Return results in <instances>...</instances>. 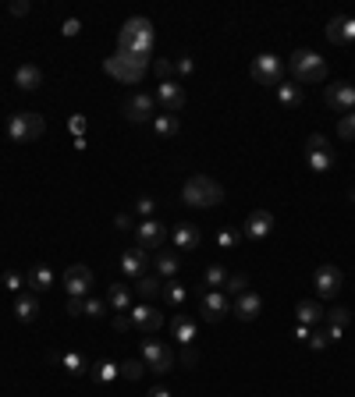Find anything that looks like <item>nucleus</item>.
<instances>
[{
	"label": "nucleus",
	"mask_w": 355,
	"mask_h": 397,
	"mask_svg": "<svg viewBox=\"0 0 355 397\" xmlns=\"http://www.w3.org/2000/svg\"><path fill=\"white\" fill-rule=\"evenodd\" d=\"M153 43H157V33H153L150 18H128L121 25V33H118V54H132V57L150 61Z\"/></svg>",
	"instance_id": "f257e3e1"
},
{
	"label": "nucleus",
	"mask_w": 355,
	"mask_h": 397,
	"mask_svg": "<svg viewBox=\"0 0 355 397\" xmlns=\"http://www.w3.org/2000/svg\"><path fill=\"white\" fill-rule=\"evenodd\" d=\"M224 199V188L213 181V178H206V174H192L185 185H181V202H188V206H196V209H210V206H217Z\"/></svg>",
	"instance_id": "f03ea898"
},
{
	"label": "nucleus",
	"mask_w": 355,
	"mask_h": 397,
	"mask_svg": "<svg viewBox=\"0 0 355 397\" xmlns=\"http://www.w3.org/2000/svg\"><path fill=\"white\" fill-rule=\"evenodd\" d=\"M43 132H47V121L36 110H18V114L8 117V139L18 142V146H29V142L43 139Z\"/></svg>",
	"instance_id": "7ed1b4c3"
},
{
	"label": "nucleus",
	"mask_w": 355,
	"mask_h": 397,
	"mask_svg": "<svg viewBox=\"0 0 355 397\" xmlns=\"http://www.w3.org/2000/svg\"><path fill=\"white\" fill-rule=\"evenodd\" d=\"M288 68H291V79L302 82V86H320L327 79V61L312 50H295Z\"/></svg>",
	"instance_id": "20e7f679"
},
{
	"label": "nucleus",
	"mask_w": 355,
	"mask_h": 397,
	"mask_svg": "<svg viewBox=\"0 0 355 397\" xmlns=\"http://www.w3.org/2000/svg\"><path fill=\"white\" fill-rule=\"evenodd\" d=\"M146 64H150V61H142V57H132V54H114V57H107V61H103V71H107L111 79L125 82V86H135V82H142Z\"/></svg>",
	"instance_id": "39448f33"
},
{
	"label": "nucleus",
	"mask_w": 355,
	"mask_h": 397,
	"mask_svg": "<svg viewBox=\"0 0 355 397\" xmlns=\"http://www.w3.org/2000/svg\"><path fill=\"white\" fill-rule=\"evenodd\" d=\"M249 79L256 82V86H281V79H284V61L281 57H274V54H259V57H252V64H249Z\"/></svg>",
	"instance_id": "423d86ee"
},
{
	"label": "nucleus",
	"mask_w": 355,
	"mask_h": 397,
	"mask_svg": "<svg viewBox=\"0 0 355 397\" xmlns=\"http://www.w3.org/2000/svg\"><path fill=\"white\" fill-rule=\"evenodd\" d=\"M142 362H146V369L150 372H171L174 369V362H178V355L164 344V340H157V337H146L142 340Z\"/></svg>",
	"instance_id": "0eeeda50"
},
{
	"label": "nucleus",
	"mask_w": 355,
	"mask_h": 397,
	"mask_svg": "<svg viewBox=\"0 0 355 397\" xmlns=\"http://www.w3.org/2000/svg\"><path fill=\"white\" fill-rule=\"evenodd\" d=\"M305 160H309V167H312L316 174H327V171H334V163H337L330 142H327L320 132H312V135L305 139Z\"/></svg>",
	"instance_id": "6e6552de"
},
{
	"label": "nucleus",
	"mask_w": 355,
	"mask_h": 397,
	"mask_svg": "<svg viewBox=\"0 0 355 397\" xmlns=\"http://www.w3.org/2000/svg\"><path fill=\"white\" fill-rule=\"evenodd\" d=\"M125 117H128L132 125H146L150 117H157V96H150V93H132V96L125 100Z\"/></svg>",
	"instance_id": "1a4fd4ad"
},
{
	"label": "nucleus",
	"mask_w": 355,
	"mask_h": 397,
	"mask_svg": "<svg viewBox=\"0 0 355 397\" xmlns=\"http://www.w3.org/2000/svg\"><path fill=\"white\" fill-rule=\"evenodd\" d=\"M312 284H316V294H320V298H334V294L341 291V284H344V273H341V266L323 263V266H316Z\"/></svg>",
	"instance_id": "9d476101"
},
{
	"label": "nucleus",
	"mask_w": 355,
	"mask_h": 397,
	"mask_svg": "<svg viewBox=\"0 0 355 397\" xmlns=\"http://www.w3.org/2000/svg\"><path fill=\"white\" fill-rule=\"evenodd\" d=\"M64 291H68V298H86L93 291V270L82 266V263L68 266L64 270Z\"/></svg>",
	"instance_id": "9b49d317"
},
{
	"label": "nucleus",
	"mask_w": 355,
	"mask_h": 397,
	"mask_svg": "<svg viewBox=\"0 0 355 397\" xmlns=\"http://www.w3.org/2000/svg\"><path fill=\"white\" fill-rule=\"evenodd\" d=\"M323 103L330 110H341V114H351L355 110V86L351 82H334L323 89Z\"/></svg>",
	"instance_id": "f8f14e48"
},
{
	"label": "nucleus",
	"mask_w": 355,
	"mask_h": 397,
	"mask_svg": "<svg viewBox=\"0 0 355 397\" xmlns=\"http://www.w3.org/2000/svg\"><path fill=\"white\" fill-rule=\"evenodd\" d=\"M153 96H157V107H160L164 114H174V117H178L181 107H185V89H181L174 79H171V82H160Z\"/></svg>",
	"instance_id": "ddd939ff"
},
{
	"label": "nucleus",
	"mask_w": 355,
	"mask_h": 397,
	"mask_svg": "<svg viewBox=\"0 0 355 397\" xmlns=\"http://www.w3.org/2000/svg\"><path fill=\"white\" fill-rule=\"evenodd\" d=\"M199 312L206 323H220L227 312H231V298L224 291H206L203 287V301H199Z\"/></svg>",
	"instance_id": "4468645a"
},
{
	"label": "nucleus",
	"mask_w": 355,
	"mask_h": 397,
	"mask_svg": "<svg viewBox=\"0 0 355 397\" xmlns=\"http://www.w3.org/2000/svg\"><path fill=\"white\" fill-rule=\"evenodd\" d=\"M135 238H139V248H146V252H157L164 241H167V227L160 224V220H142L139 227H135Z\"/></svg>",
	"instance_id": "2eb2a0df"
},
{
	"label": "nucleus",
	"mask_w": 355,
	"mask_h": 397,
	"mask_svg": "<svg viewBox=\"0 0 355 397\" xmlns=\"http://www.w3.org/2000/svg\"><path fill=\"white\" fill-rule=\"evenodd\" d=\"M270 231H274V213H270V209H256V213H249V220L242 224V234H245L249 241H263Z\"/></svg>",
	"instance_id": "dca6fc26"
},
{
	"label": "nucleus",
	"mask_w": 355,
	"mask_h": 397,
	"mask_svg": "<svg viewBox=\"0 0 355 397\" xmlns=\"http://www.w3.org/2000/svg\"><path fill=\"white\" fill-rule=\"evenodd\" d=\"M128 316H132L135 330H142V333H157V330L164 326V312L153 309V305H132Z\"/></svg>",
	"instance_id": "f3484780"
},
{
	"label": "nucleus",
	"mask_w": 355,
	"mask_h": 397,
	"mask_svg": "<svg viewBox=\"0 0 355 397\" xmlns=\"http://www.w3.org/2000/svg\"><path fill=\"white\" fill-rule=\"evenodd\" d=\"M150 259H153V255H150L146 248H139V245H135V248L121 252V273H125V277H132V280H139V277L150 270Z\"/></svg>",
	"instance_id": "a211bd4d"
},
{
	"label": "nucleus",
	"mask_w": 355,
	"mask_h": 397,
	"mask_svg": "<svg viewBox=\"0 0 355 397\" xmlns=\"http://www.w3.org/2000/svg\"><path fill=\"white\" fill-rule=\"evenodd\" d=\"M327 40H330L334 47H348V43H355V18H348V15L330 18V22H327Z\"/></svg>",
	"instance_id": "6ab92c4d"
},
{
	"label": "nucleus",
	"mask_w": 355,
	"mask_h": 397,
	"mask_svg": "<svg viewBox=\"0 0 355 397\" xmlns=\"http://www.w3.org/2000/svg\"><path fill=\"white\" fill-rule=\"evenodd\" d=\"M231 309H235V316H238L242 323H252V319L263 312V294H256V291H245V294H238V298L231 301Z\"/></svg>",
	"instance_id": "aec40b11"
},
{
	"label": "nucleus",
	"mask_w": 355,
	"mask_h": 397,
	"mask_svg": "<svg viewBox=\"0 0 355 397\" xmlns=\"http://www.w3.org/2000/svg\"><path fill=\"white\" fill-rule=\"evenodd\" d=\"M171 333H174V340H178V344L192 347V344H196V337H199V323H196L188 312H178V316L171 319Z\"/></svg>",
	"instance_id": "412c9836"
},
{
	"label": "nucleus",
	"mask_w": 355,
	"mask_h": 397,
	"mask_svg": "<svg viewBox=\"0 0 355 397\" xmlns=\"http://www.w3.org/2000/svg\"><path fill=\"white\" fill-rule=\"evenodd\" d=\"M171 238H174V252H196L199 241H203V234H199L196 224H178L171 231Z\"/></svg>",
	"instance_id": "4be33fe9"
},
{
	"label": "nucleus",
	"mask_w": 355,
	"mask_h": 397,
	"mask_svg": "<svg viewBox=\"0 0 355 397\" xmlns=\"http://www.w3.org/2000/svg\"><path fill=\"white\" fill-rule=\"evenodd\" d=\"M323 319H327V337H330V344H334V340H341L344 326L351 323V312H348V309H330V312H323Z\"/></svg>",
	"instance_id": "5701e85b"
},
{
	"label": "nucleus",
	"mask_w": 355,
	"mask_h": 397,
	"mask_svg": "<svg viewBox=\"0 0 355 397\" xmlns=\"http://www.w3.org/2000/svg\"><path fill=\"white\" fill-rule=\"evenodd\" d=\"M15 86H18L22 93H33V89L43 86V71H40L36 64H22V68L15 71Z\"/></svg>",
	"instance_id": "b1692460"
},
{
	"label": "nucleus",
	"mask_w": 355,
	"mask_h": 397,
	"mask_svg": "<svg viewBox=\"0 0 355 397\" xmlns=\"http://www.w3.org/2000/svg\"><path fill=\"white\" fill-rule=\"evenodd\" d=\"M153 266H157V277H160V280H174L181 259H178V252H157V255H153Z\"/></svg>",
	"instance_id": "393cba45"
},
{
	"label": "nucleus",
	"mask_w": 355,
	"mask_h": 397,
	"mask_svg": "<svg viewBox=\"0 0 355 397\" xmlns=\"http://www.w3.org/2000/svg\"><path fill=\"white\" fill-rule=\"evenodd\" d=\"M54 280H57V277H54V270H50V266H33V270L26 273V284L33 287V294H36V291H50V287H54Z\"/></svg>",
	"instance_id": "a878e982"
},
{
	"label": "nucleus",
	"mask_w": 355,
	"mask_h": 397,
	"mask_svg": "<svg viewBox=\"0 0 355 397\" xmlns=\"http://www.w3.org/2000/svg\"><path fill=\"white\" fill-rule=\"evenodd\" d=\"M295 316H298L302 326H320V323H323V309H320V301H312V298L298 301V305H295Z\"/></svg>",
	"instance_id": "bb28decb"
},
{
	"label": "nucleus",
	"mask_w": 355,
	"mask_h": 397,
	"mask_svg": "<svg viewBox=\"0 0 355 397\" xmlns=\"http://www.w3.org/2000/svg\"><path fill=\"white\" fill-rule=\"evenodd\" d=\"M107 305H111L114 312H128V309H132V291H128L125 284H111V287H107Z\"/></svg>",
	"instance_id": "cd10ccee"
},
{
	"label": "nucleus",
	"mask_w": 355,
	"mask_h": 397,
	"mask_svg": "<svg viewBox=\"0 0 355 397\" xmlns=\"http://www.w3.org/2000/svg\"><path fill=\"white\" fill-rule=\"evenodd\" d=\"M15 316H18L22 323H36V316H40L36 294H18V298H15Z\"/></svg>",
	"instance_id": "c85d7f7f"
},
{
	"label": "nucleus",
	"mask_w": 355,
	"mask_h": 397,
	"mask_svg": "<svg viewBox=\"0 0 355 397\" xmlns=\"http://www.w3.org/2000/svg\"><path fill=\"white\" fill-rule=\"evenodd\" d=\"M153 132H157L160 139H171V135L181 132V121H178L174 114H157V117H153Z\"/></svg>",
	"instance_id": "c756f323"
},
{
	"label": "nucleus",
	"mask_w": 355,
	"mask_h": 397,
	"mask_svg": "<svg viewBox=\"0 0 355 397\" xmlns=\"http://www.w3.org/2000/svg\"><path fill=\"white\" fill-rule=\"evenodd\" d=\"M135 291H139L142 298H160V294H164V280L153 277V273H142V277L135 280Z\"/></svg>",
	"instance_id": "7c9ffc66"
},
{
	"label": "nucleus",
	"mask_w": 355,
	"mask_h": 397,
	"mask_svg": "<svg viewBox=\"0 0 355 397\" xmlns=\"http://www.w3.org/2000/svg\"><path fill=\"white\" fill-rule=\"evenodd\" d=\"M167 305H174V309H181L185 301H188V291L178 284V280H164V294H160Z\"/></svg>",
	"instance_id": "2f4dec72"
},
{
	"label": "nucleus",
	"mask_w": 355,
	"mask_h": 397,
	"mask_svg": "<svg viewBox=\"0 0 355 397\" xmlns=\"http://www.w3.org/2000/svg\"><path fill=\"white\" fill-rule=\"evenodd\" d=\"M61 365H64L72 376H86V372H89V358L79 355V351H64V355H61Z\"/></svg>",
	"instance_id": "473e14b6"
},
{
	"label": "nucleus",
	"mask_w": 355,
	"mask_h": 397,
	"mask_svg": "<svg viewBox=\"0 0 355 397\" xmlns=\"http://www.w3.org/2000/svg\"><path fill=\"white\" fill-rule=\"evenodd\" d=\"M203 280H206V284H203L206 291H217V287H224V280H227V270H224L220 263H210V266L203 270Z\"/></svg>",
	"instance_id": "72a5a7b5"
},
{
	"label": "nucleus",
	"mask_w": 355,
	"mask_h": 397,
	"mask_svg": "<svg viewBox=\"0 0 355 397\" xmlns=\"http://www.w3.org/2000/svg\"><path fill=\"white\" fill-rule=\"evenodd\" d=\"M89 372H93V379H100V383H114V379L121 376V365H118V362H100V365H89Z\"/></svg>",
	"instance_id": "f704fd0d"
},
{
	"label": "nucleus",
	"mask_w": 355,
	"mask_h": 397,
	"mask_svg": "<svg viewBox=\"0 0 355 397\" xmlns=\"http://www.w3.org/2000/svg\"><path fill=\"white\" fill-rule=\"evenodd\" d=\"M245 291H249V277H245V273H227L224 294H227V298H238V294H245Z\"/></svg>",
	"instance_id": "c9c22d12"
},
{
	"label": "nucleus",
	"mask_w": 355,
	"mask_h": 397,
	"mask_svg": "<svg viewBox=\"0 0 355 397\" xmlns=\"http://www.w3.org/2000/svg\"><path fill=\"white\" fill-rule=\"evenodd\" d=\"M277 100H281L284 107H298L305 96H302V86H284V82H281V86H277Z\"/></svg>",
	"instance_id": "e433bc0d"
},
{
	"label": "nucleus",
	"mask_w": 355,
	"mask_h": 397,
	"mask_svg": "<svg viewBox=\"0 0 355 397\" xmlns=\"http://www.w3.org/2000/svg\"><path fill=\"white\" fill-rule=\"evenodd\" d=\"M337 135H341L344 142H355V110L344 114V117L337 121Z\"/></svg>",
	"instance_id": "4c0bfd02"
},
{
	"label": "nucleus",
	"mask_w": 355,
	"mask_h": 397,
	"mask_svg": "<svg viewBox=\"0 0 355 397\" xmlns=\"http://www.w3.org/2000/svg\"><path fill=\"white\" fill-rule=\"evenodd\" d=\"M242 238H245L242 231H231V227H227V231H220V234H217V245H220V248H231V245H238Z\"/></svg>",
	"instance_id": "58836bf2"
},
{
	"label": "nucleus",
	"mask_w": 355,
	"mask_h": 397,
	"mask_svg": "<svg viewBox=\"0 0 355 397\" xmlns=\"http://www.w3.org/2000/svg\"><path fill=\"white\" fill-rule=\"evenodd\" d=\"M305 344H309L312 351H323V347L330 344V337H327V330H323V326H316V330H312V337H309Z\"/></svg>",
	"instance_id": "ea45409f"
},
{
	"label": "nucleus",
	"mask_w": 355,
	"mask_h": 397,
	"mask_svg": "<svg viewBox=\"0 0 355 397\" xmlns=\"http://www.w3.org/2000/svg\"><path fill=\"white\" fill-rule=\"evenodd\" d=\"M142 372H146V362H125L121 365V376L125 379H142Z\"/></svg>",
	"instance_id": "a19ab883"
},
{
	"label": "nucleus",
	"mask_w": 355,
	"mask_h": 397,
	"mask_svg": "<svg viewBox=\"0 0 355 397\" xmlns=\"http://www.w3.org/2000/svg\"><path fill=\"white\" fill-rule=\"evenodd\" d=\"M153 71L160 75V82H171V71H174V61H153Z\"/></svg>",
	"instance_id": "79ce46f5"
},
{
	"label": "nucleus",
	"mask_w": 355,
	"mask_h": 397,
	"mask_svg": "<svg viewBox=\"0 0 355 397\" xmlns=\"http://www.w3.org/2000/svg\"><path fill=\"white\" fill-rule=\"evenodd\" d=\"M114 330H118V333H128V330H135L132 316H128V312H118V316H114Z\"/></svg>",
	"instance_id": "37998d69"
},
{
	"label": "nucleus",
	"mask_w": 355,
	"mask_h": 397,
	"mask_svg": "<svg viewBox=\"0 0 355 397\" xmlns=\"http://www.w3.org/2000/svg\"><path fill=\"white\" fill-rule=\"evenodd\" d=\"M0 284H4V287H8V291H18V287H22V284H26V277H18V273H11V270H8V273H4V277H0Z\"/></svg>",
	"instance_id": "c03bdc74"
},
{
	"label": "nucleus",
	"mask_w": 355,
	"mask_h": 397,
	"mask_svg": "<svg viewBox=\"0 0 355 397\" xmlns=\"http://www.w3.org/2000/svg\"><path fill=\"white\" fill-rule=\"evenodd\" d=\"M135 209H139V213H142V217L150 220V217H153V209H157V199H150V195H142V199L135 202Z\"/></svg>",
	"instance_id": "a18cd8bd"
},
{
	"label": "nucleus",
	"mask_w": 355,
	"mask_h": 397,
	"mask_svg": "<svg viewBox=\"0 0 355 397\" xmlns=\"http://www.w3.org/2000/svg\"><path fill=\"white\" fill-rule=\"evenodd\" d=\"M103 312H107V305H103L100 298H86V316L96 319V316H103Z\"/></svg>",
	"instance_id": "49530a36"
},
{
	"label": "nucleus",
	"mask_w": 355,
	"mask_h": 397,
	"mask_svg": "<svg viewBox=\"0 0 355 397\" xmlns=\"http://www.w3.org/2000/svg\"><path fill=\"white\" fill-rule=\"evenodd\" d=\"M68 316H86V298H68Z\"/></svg>",
	"instance_id": "de8ad7c7"
},
{
	"label": "nucleus",
	"mask_w": 355,
	"mask_h": 397,
	"mask_svg": "<svg viewBox=\"0 0 355 397\" xmlns=\"http://www.w3.org/2000/svg\"><path fill=\"white\" fill-rule=\"evenodd\" d=\"M181 365H185V369L199 365V351H196V347H185V351H181Z\"/></svg>",
	"instance_id": "09e8293b"
},
{
	"label": "nucleus",
	"mask_w": 355,
	"mask_h": 397,
	"mask_svg": "<svg viewBox=\"0 0 355 397\" xmlns=\"http://www.w3.org/2000/svg\"><path fill=\"white\" fill-rule=\"evenodd\" d=\"M61 33H64V36H79V33H82V22H79V18H68Z\"/></svg>",
	"instance_id": "8fccbe9b"
},
{
	"label": "nucleus",
	"mask_w": 355,
	"mask_h": 397,
	"mask_svg": "<svg viewBox=\"0 0 355 397\" xmlns=\"http://www.w3.org/2000/svg\"><path fill=\"white\" fill-rule=\"evenodd\" d=\"M68 128L75 132V139H82V132H86V117H72V121H68Z\"/></svg>",
	"instance_id": "3c124183"
},
{
	"label": "nucleus",
	"mask_w": 355,
	"mask_h": 397,
	"mask_svg": "<svg viewBox=\"0 0 355 397\" xmlns=\"http://www.w3.org/2000/svg\"><path fill=\"white\" fill-rule=\"evenodd\" d=\"M114 227H118V231H132V217H128V213H118V217H114Z\"/></svg>",
	"instance_id": "603ef678"
},
{
	"label": "nucleus",
	"mask_w": 355,
	"mask_h": 397,
	"mask_svg": "<svg viewBox=\"0 0 355 397\" xmlns=\"http://www.w3.org/2000/svg\"><path fill=\"white\" fill-rule=\"evenodd\" d=\"M174 68H178L181 75H192V68H196V64H192V57H178V64H174Z\"/></svg>",
	"instance_id": "864d4df0"
},
{
	"label": "nucleus",
	"mask_w": 355,
	"mask_h": 397,
	"mask_svg": "<svg viewBox=\"0 0 355 397\" xmlns=\"http://www.w3.org/2000/svg\"><path fill=\"white\" fill-rule=\"evenodd\" d=\"M312 330H316V326H302V323H298V326H295V340H309Z\"/></svg>",
	"instance_id": "5fc2aeb1"
},
{
	"label": "nucleus",
	"mask_w": 355,
	"mask_h": 397,
	"mask_svg": "<svg viewBox=\"0 0 355 397\" xmlns=\"http://www.w3.org/2000/svg\"><path fill=\"white\" fill-rule=\"evenodd\" d=\"M11 15H18V18L29 15V4H26V0H15V4H11Z\"/></svg>",
	"instance_id": "6e6d98bb"
},
{
	"label": "nucleus",
	"mask_w": 355,
	"mask_h": 397,
	"mask_svg": "<svg viewBox=\"0 0 355 397\" xmlns=\"http://www.w3.org/2000/svg\"><path fill=\"white\" fill-rule=\"evenodd\" d=\"M146 397H171V390H167V386H153Z\"/></svg>",
	"instance_id": "4d7b16f0"
}]
</instances>
